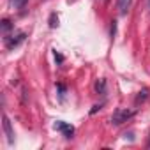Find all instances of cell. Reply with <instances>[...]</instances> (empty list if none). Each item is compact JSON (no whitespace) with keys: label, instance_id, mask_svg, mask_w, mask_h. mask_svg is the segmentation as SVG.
<instances>
[{"label":"cell","instance_id":"2","mask_svg":"<svg viewBox=\"0 0 150 150\" xmlns=\"http://www.w3.org/2000/svg\"><path fill=\"white\" fill-rule=\"evenodd\" d=\"M25 32H18V34H13V35H6L4 39H6V48L7 50H14V48H18L23 41H25Z\"/></svg>","mask_w":150,"mask_h":150},{"label":"cell","instance_id":"6","mask_svg":"<svg viewBox=\"0 0 150 150\" xmlns=\"http://www.w3.org/2000/svg\"><path fill=\"white\" fill-rule=\"evenodd\" d=\"M96 92L101 94V96L106 94V80H104V78H101V80L96 81Z\"/></svg>","mask_w":150,"mask_h":150},{"label":"cell","instance_id":"9","mask_svg":"<svg viewBox=\"0 0 150 150\" xmlns=\"http://www.w3.org/2000/svg\"><path fill=\"white\" fill-rule=\"evenodd\" d=\"M27 2H28V0H11V6L14 9H21V7H25Z\"/></svg>","mask_w":150,"mask_h":150},{"label":"cell","instance_id":"7","mask_svg":"<svg viewBox=\"0 0 150 150\" xmlns=\"http://www.w3.org/2000/svg\"><path fill=\"white\" fill-rule=\"evenodd\" d=\"M146 97H148V90H146V88H141V90L138 92L136 99H134L136 106H138V104H141V103H145V101H146Z\"/></svg>","mask_w":150,"mask_h":150},{"label":"cell","instance_id":"3","mask_svg":"<svg viewBox=\"0 0 150 150\" xmlns=\"http://www.w3.org/2000/svg\"><path fill=\"white\" fill-rule=\"evenodd\" d=\"M2 127H4V132H6V136H7V143L13 145V143H14V129H13L11 120H9V117H7L6 113L2 115Z\"/></svg>","mask_w":150,"mask_h":150},{"label":"cell","instance_id":"5","mask_svg":"<svg viewBox=\"0 0 150 150\" xmlns=\"http://www.w3.org/2000/svg\"><path fill=\"white\" fill-rule=\"evenodd\" d=\"M131 6H132V0H117V9L122 16H125L129 13Z\"/></svg>","mask_w":150,"mask_h":150},{"label":"cell","instance_id":"8","mask_svg":"<svg viewBox=\"0 0 150 150\" xmlns=\"http://www.w3.org/2000/svg\"><path fill=\"white\" fill-rule=\"evenodd\" d=\"M11 28H13V23H11L9 20H2V35H4V37L9 35Z\"/></svg>","mask_w":150,"mask_h":150},{"label":"cell","instance_id":"1","mask_svg":"<svg viewBox=\"0 0 150 150\" xmlns=\"http://www.w3.org/2000/svg\"><path fill=\"white\" fill-rule=\"evenodd\" d=\"M134 117V111L132 110H127V108H117L111 115V122L115 125H122L124 122H127L129 118Z\"/></svg>","mask_w":150,"mask_h":150},{"label":"cell","instance_id":"4","mask_svg":"<svg viewBox=\"0 0 150 150\" xmlns=\"http://www.w3.org/2000/svg\"><path fill=\"white\" fill-rule=\"evenodd\" d=\"M57 131H60L65 138H72V134H74V127L71 125V124H67V122H62V120H57L55 122V125H53Z\"/></svg>","mask_w":150,"mask_h":150},{"label":"cell","instance_id":"11","mask_svg":"<svg viewBox=\"0 0 150 150\" xmlns=\"http://www.w3.org/2000/svg\"><path fill=\"white\" fill-rule=\"evenodd\" d=\"M148 2H150V0H148Z\"/></svg>","mask_w":150,"mask_h":150},{"label":"cell","instance_id":"10","mask_svg":"<svg viewBox=\"0 0 150 150\" xmlns=\"http://www.w3.org/2000/svg\"><path fill=\"white\" fill-rule=\"evenodd\" d=\"M57 25H58V16H57V14H51V16H50V27L55 28Z\"/></svg>","mask_w":150,"mask_h":150}]
</instances>
